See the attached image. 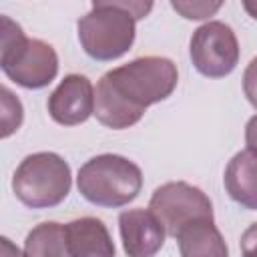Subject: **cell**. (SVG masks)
<instances>
[{
  "instance_id": "1",
  "label": "cell",
  "mask_w": 257,
  "mask_h": 257,
  "mask_svg": "<svg viewBox=\"0 0 257 257\" xmlns=\"http://www.w3.org/2000/svg\"><path fill=\"white\" fill-rule=\"evenodd\" d=\"M177 82L179 72L171 58L139 56L100 76L94 90V116L108 128H128L151 104L169 98Z\"/></svg>"
},
{
  "instance_id": "2",
  "label": "cell",
  "mask_w": 257,
  "mask_h": 257,
  "mask_svg": "<svg viewBox=\"0 0 257 257\" xmlns=\"http://www.w3.org/2000/svg\"><path fill=\"white\" fill-rule=\"evenodd\" d=\"M153 10V2H92L78 20V42L82 50L100 62H110L126 54L137 36V20Z\"/></svg>"
},
{
  "instance_id": "3",
  "label": "cell",
  "mask_w": 257,
  "mask_h": 257,
  "mask_svg": "<svg viewBox=\"0 0 257 257\" xmlns=\"http://www.w3.org/2000/svg\"><path fill=\"white\" fill-rule=\"evenodd\" d=\"M0 68L18 86L38 90L56 78L58 54L48 42L28 38L20 24L0 16Z\"/></svg>"
},
{
  "instance_id": "4",
  "label": "cell",
  "mask_w": 257,
  "mask_h": 257,
  "mask_svg": "<svg viewBox=\"0 0 257 257\" xmlns=\"http://www.w3.org/2000/svg\"><path fill=\"white\" fill-rule=\"evenodd\" d=\"M76 187L88 203L118 209L139 197L143 189V173L131 159L104 153L88 159L78 169Z\"/></svg>"
},
{
  "instance_id": "5",
  "label": "cell",
  "mask_w": 257,
  "mask_h": 257,
  "mask_svg": "<svg viewBox=\"0 0 257 257\" xmlns=\"http://www.w3.org/2000/svg\"><path fill=\"white\" fill-rule=\"evenodd\" d=\"M72 187L68 163L50 151L24 157L14 171L12 191L16 199L30 209H50L60 205Z\"/></svg>"
},
{
  "instance_id": "6",
  "label": "cell",
  "mask_w": 257,
  "mask_h": 257,
  "mask_svg": "<svg viewBox=\"0 0 257 257\" xmlns=\"http://www.w3.org/2000/svg\"><path fill=\"white\" fill-rule=\"evenodd\" d=\"M149 209L165 227L169 237H177L181 229L187 225L213 219V203L211 199L195 185L185 181H171L155 189Z\"/></svg>"
},
{
  "instance_id": "7",
  "label": "cell",
  "mask_w": 257,
  "mask_h": 257,
  "mask_svg": "<svg viewBox=\"0 0 257 257\" xmlns=\"http://www.w3.org/2000/svg\"><path fill=\"white\" fill-rule=\"evenodd\" d=\"M189 54L199 74L223 78L231 74L239 62V40L229 24L209 20L193 32Z\"/></svg>"
},
{
  "instance_id": "8",
  "label": "cell",
  "mask_w": 257,
  "mask_h": 257,
  "mask_svg": "<svg viewBox=\"0 0 257 257\" xmlns=\"http://www.w3.org/2000/svg\"><path fill=\"white\" fill-rule=\"evenodd\" d=\"M48 114L62 126H76L94 114V86L84 74H66L50 92Z\"/></svg>"
},
{
  "instance_id": "9",
  "label": "cell",
  "mask_w": 257,
  "mask_h": 257,
  "mask_svg": "<svg viewBox=\"0 0 257 257\" xmlns=\"http://www.w3.org/2000/svg\"><path fill=\"white\" fill-rule=\"evenodd\" d=\"M122 249L128 257H155L165 245V227L151 209H126L118 215Z\"/></svg>"
},
{
  "instance_id": "10",
  "label": "cell",
  "mask_w": 257,
  "mask_h": 257,
  "mask_svg": "<svg viewBox=\"0 0 257 257\" xmlns=\"http://www.w3.org/2000/svg\"><path fill=\"white\" fill-rule=\"evenodd\" d=\"M70 257H116V249L106 225L96 217L72 219L64 225Z\"/></svg>"
},
{
  "instance_id": "11",
  "label": "cell",
  "mask_w": 257,
  "mask_h": 257,
  "mask_svg": "<svg viewBox=\"0 0 257 257\" xmlns=\"http://www.w3.org/2000/svg\"><path fill=\"white\" fill-rule=\"evenodd\" d=\"M223 185L237 205L257 211V155L247 149L235 153L225 169Z\"/></svg>"
},
{
  "instance_id": "12",
  "label": "cell",
  "mask_w": 257,
  "mask_h": 257,
  "mask_svg": "<svg viewBox=\"0 0 257 257\" xmlns=\"http://www.w3.org/2000/svg\"><path fill=\"white\" fill-rule=\"evenodd\" d=\"M181 257H229L227 243L213 219H201L175 237Z\"/></svg>"
},
{
  "instance_id": "13",
  "label": "cell",
  "mask_w": 257,
  "mask_h": 257,
  "mask_svg": "<svg viewBox=\"0 0 257 257\" xmlns=\"http://www.w3.org/2000/svg\"><path fill=\"white\" fill-rule=\"evenodd\" d=\"M24 253L26 257H70L64 225L56 221H44L36 225L26 235Z\"/></svg>"
},
{
  "instance_id": "14",
  "label": "cell",
  "mask_w": 257,
  "mask_h": 257,
  "mask_svg": "<svg viewBox=\"0 0 257 257\" xmlns=\"http://www.w3.org/2000/svg\"><path fill=\"white\" fill-rule=\"evenodd\" d=\"M22 102L6 86H2V139H8L12 133H16L22 124Z\"/></svg>"
},
{
  "instance_id": "15",
  "label": "cell",
  "mask_w": 257,
  "mask_h": 257,
  "mask_svg": "<svg viewBox=\"0 0 257 257\" xmlns=\"http://www.w3.org/2000/svg\"><path fill=\"white\" fill-rule=\"evenodd\" d=\"M173 10H177L187 20H203L213 16L223 4L221 2H171Z\"/></svg>"
},
{
  "instance_id": "16",
  "label": "cell",
  "mask_w": 257,
  "mask_h": 257,
  "mask_svg": "<svg viewBox=\"0 0 257 257\" xmlns=\"http://www.w3.org/2000/svg\"><path fill=\"white\" fill-rule=\"evenodd\" d=\"M243 92L247 100L257 108V56L251 58V62L243 72Z\"/></svg>"
},
{
  "instance_id": "17",
  "label": "cell",
  "mask_w": 257,
  "mask_h": 257,
  "mask_svg": "<svg viewBox=\"0 0 257 257\" xmlns=\"http://www.w3.org/2000/svg\"><path fill=\"white\" fill-rule=\"evenodd\" d=\"M245 145H247V151H251L253 155H257V114L247 120V126H245Z\"/></svg>"
},
{
  "instance_id": "18",
  "label": "cell",
  "mask_w": 257,
  "mask_h": 257,
  "mask_svg": "<svg viewBox=\"0 0 257 257\" xmlns=\"http://www.w3.org/2000/svg\"><path fill=\"white\" fill-rule=\"evenodd\" d=\"M255 247H257V223L249 225L245 229V233L241 235V251L255 249Z\"/></svg>"
},
{
  "instance_id": "19",
  "label": "cell",
  "mask_w": 257,
  "mask_h": 257,
  "mask_svg": "<svg viewBox=\"0 0 257 257\" xmlns=\"http://www.w3.org/2000/svg\"><path fill=\"white\" fill-rule=\"evenodd\" d=\"M0 255L2 257H26V253H22L8 237H2L0 239Z\"/></svg>"
},
{
  "instance_id": "20",
  "label": "cell",
  "mask_w": 257,
  "mask_h": 257,
  "mask_svg": "<svg viewBox=\"0 0 257 257\" xmlns=\"http://www.w3.org/2000/svg\"><path fill=\"white\" fill-rule=\"evenodd\" d=\"M243 8L257 20V2H243Z\"/></svg>"
},
{
  "instance_id": "21",
  "label": "cell",
  "mask_w": 257,
  "mask_h": 257,
  "mask_svg": "<svg viewBox=\"0 0 257 257\" xmlns=\"http://www.w3.org/2000/svg\"><path fill=\"white\" fill-rule=\"evenodd\" d=\"M243 257H257V247H255V249H247V251H243Z\"/></svg>"
}]
</instances>
